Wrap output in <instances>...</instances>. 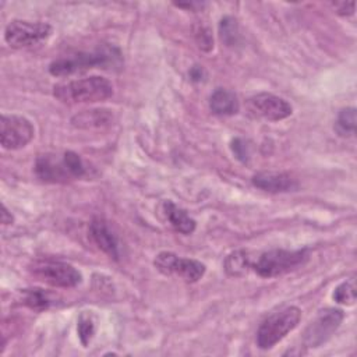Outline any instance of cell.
<instances>
[{
    "label": "cell",
    "mask_w": 357,
    "mask_h": 357,
    "mask_svg": "<svg viewBox=\"0 0 357 357\" xmlns=\"http://www.w3.org/2000/svg\"><path fill=\"white\" fill-rule=\"evenodd\" d=\"M53 95L67 105L102 102L113 95V85L105 77L92 75L56 84L53 86Z\"/></svg>",
    "instance_id": "6da1fadb"
},
{
    "label": "cell",
    "mask_w": 357,
    "mask_h": 357,
    "mask_svg": "<svg viewBox=\"0 0 357 357\" xmlns=\"http://www.w3.org/2000/svg\"><path fill=\"white\" fill-rule=\"evenodd\" d=\"M121 57L114 47H98L92 53H77L67 57H61L50 63L49 73L54 77H66L75 73H81L93 67L109 68L110 66H119Z\"/></svg>",
    "instance_id": "7a4b0ae2"
},
{
    "label": "cell",
    "mask_w": 357,
    "mask_h": 357,
    "mask_svg": "<svg viewBox=\"0 0 357 357\" xmlns=\"http://www.w3.org/2000/svg\"><path fill=\"white\" fill-rule=\"evenodd\" d=\"M301 311L297 307H286L271 314L259 325L257 332V344L259 349H271L290 333L300 322Z\"/></svg>",
    "instance_id": "3957f363"
},
{
    "label": "cell",
    "mask_w": 357,
    "mask_h": 357,
    "mask_svg": "<svg viewBox=\"0 0 357 357\" xmlns=\"http://www.w3.org/2000/svg\"><path fill=\"white\" fill-rule=\"evenodd\" d=\"M310 258L307 248L303 250H271L261 254L255 262H252V269L261 278H275L287 273L301 265H304Z\"/></svg>",
    "instance_id": "277c9868"
},
{
    "label": "cell",
    "mask_w": 357,
    "mask_h": 357,
    "mask_svg": "<svg viewBox=\"0 0 357 357\" xmlns=\"http://www.w3.org/2000/svg\"><path fill=\"white\" fill-rule=\"evenodd\" d=\"M31 272L39 280L53 287H75L82 280V275L77 268L67 262L53 259H42L33 262Z\"/></svg>",
    "instance_id": "5b68a950"
},
{
    "label": "cell",
    "mask_w": 357,
    "mask_h": 357,
    "mask_svg": "<svg viewBox=\"0 0 357 357\" xmlns=\"http://www.w3.org/2000/svg\"><path fill=\"white\" fill-rule=\"evenodd\" d=\"M52 33V26L46 22H31L13 20L4 31L6 42L15 49L28 47L47 39Z\"/></svg>",
    "instance_id": "8992f818"
},
{
    "label": "cell",
    "mask_w": 357,
    "mask_h": 357,
    "mask_svg": "<svg viewBox=\"0 0 357 357\" xmlns=\"http://www.w3.org/2000/svg\"><path fill=\"white\" fill-rule=\"evenodd\" d=\"M344 314L339 308L321 310L304 331V343L308 347H319L331 339L340 326Z\"/></svg>",
    "instance_id": "52a82bcc"
},
{
    "label": "cell",
    "mask_w": 357,
    "mask_h": 357,
    "mask_svg": "<svg viewBox=\"0 0 357 357\" xmlns=\"http://www.w3.org/2000/svg\"><path fill=\"white\" fill-rule=\"evenodd\" d=\"M158 271L165 275H176L185 282H198L205 273V265L197 259L183 258L173 252H159L153 261Z\"/></svg>",
    "instance_id": "ba28073f"
},
{
    "label": "cell",
    "mask_w": 357,
    "mask_h": 357,
    "mask_svg": "<svg viewBox=\"0 0 357 357\" xmlns=\"http://www.w3.org/2000/svg\"><path fill=\"white\" fill-rule=\"evenodd\" d=\"M32 123L18 114H3L0 121V141L4 149H21L33 138Z\"/></svg>",
    "instance_id": "9c48e42d"
},
{
    "label": "cell",
    "mask_w": 357,
    "mask_h": 357,
    "mask_svg": "<svg viewBox=\"0 0 357 357\" xmlns=\"http://www.w3.org/2000/svg\"><path fill=\"white\" fill-rule=\"evenodd\" d=\"M247 107L254 116L268 121H279L287 119L293 113V107L286 99L268 92H261L248 98Z\"/></svg>",
    "instance_id": "30bf717a"
},
{
    "label": "cell",
    "mask_w": 357,
    "mask_h": 357,
    "mask_svg": "<svg viewBox=\"0 0 357 357\" xmlns=\"http://www.w3.org/2000/svg\"><path fill=\"white\" fill-rule=\"evenodd\" d=\"M36 176L47 183H64L70 178H74L64 158L60 159L56 155L46 153L39 155L35 162Z\"/></svg>",
    "instance_id": "8fae6325"
},
{
    "label": "cell",
    "mask_w": 357,
    "mask_h": 357,
    "mask_svg": "<svg viewBox=\"0 0 357 357\" xmlns=\"http://www.w3.org/2000/svg\"><path fill=\"white\" fill-rule=\"evenodd\" d=\"M252 184L266 192H286L297 188L296 180L284 172H258L252 176Z\"/></svg>",
    "instance_id": "7c38bea8"
},
{
    "label": "cell",
    "mask_w": 357,
    "mask_h": 357,
    "mask_svg": "<svg viewBox=\"0 0 357 357\" xmlns=\"http://www.w3.org/2000/svg\"><path fill=\"white\" fill-rule=\"evenodd\" d=\"M89 236L93 240V243L98 245V248H100L110 258L119 259L120 251H119L117 237L105 220L93 219L92 223L89 225Z\"/></svg>",
    "instance_id": "4fadbf2b"
},
{
    "label": "cell",
    "mask_w": 357,
    "mask_h": 357,
    "mask_svg": "<svg viewBox=\"0 0 357 357\" xmlns=\"http://www.w3.org/2000/svg\"><path fill=\"white\" fill-rule=\"evenodd\" d=\"M113 121V113L109 109H91L82 110L71 117V126L79 130L103 128Z\"/></svg>",
    "instance_id": "5bb4252c"
},
{
    "label": "cell",
    "mask_w": 357,
    "mask_h": 357,
    "mask_svg": "<svg viewBox=\"0 0 357 357\" xmlns=\"http://www.w3.org/2000/svg\"><path fill=\"white\" fill-rule=\"evenodd\" d=\"M209 107L215 114L233 116L238 112L240 103L234 92L223 88H218L209 98Z\"/></svg>",
    "instance_id": "9a60e30c"
},
{
    "label": "cell",
    "mask_w": 357,
    "mask_h": 357,
    "mask_svg": "<svg viewBox=\"0 0 357 357\" xmlns=\"http://www.w3.org/2000/svg\"><path fill=\"white\" fill-rule=\"evenodd\" d=\"M163 212L170 225L177 230L178 233L183 234H191L195 230V220L180 206L173 204L172 201H165L163 202Z\"/></svg>",
    "instance_id": "2e32d148"
},
{
    "label": "cell",
    "mask_w": 357,
    "mask_h": 357,
    "mask_svg": "<svg viewBox=\"0 0 357 357\" xmlns=\"http://www.w3.org/2000/svg\"><path fill=\"white\" fill-rule=\"evenodd\" d=\"M251 266L252 262L244 250L233 251L225 259V271L230 276H243Z\"/></svg>",
    "instance_id": "e0dca14e"
},
{
    "label": "cell",
    "mask_w": 357,
    "mask_h": 357,
    "mask_svg": "<svg viewBox=\"0 0 357 357\" xmlns=\"http://www.w3.org/2000/svg\"><path fill=\"white\" fill-rule=\"evenodd\" d=\"M22 303L31 310L43 311L50 307L52 298L43 289H25L22 290Z\"/></svg>",
    "instance_id": "ac0fdd59"
},
{
    "label": "cell",
    "mask_w": 357,
    "mask_h": 357,
    "mask_svg": "<svg viewBox=\"0 0 357 357\" xmlns=\"http://www.w3.org/2000/svg\"><path fill=\"white\" fill-rule=\"evenodd\" d=\"M219 36L226 46H236L240 39L238 24L236 18L226 15L219 22Z\"/></svg>",
    "instance_id": "d6986e66"
},
{
    "label": "cell",
    "mask_w": 357,
    "mask_h": 357,
    "mask_svg": "<svg viewBox=\"0 0 357 357\" xmlns=\"http://www.w3.org/2000/svg\"><path fill=\"white\" fill-rule=\"evenodd\" d=\"M336 127L339 132L343 135L354 134L356 132V109L354 107L342 109L337 114Z\"/></svg>",
    "instance_id": "ffe728a7"
},
{
    "label": "cell",
    "mask_w": 357,
    "mask_h": 357,
    "mask_svg": "<svg viewBox=\"0 0 357 357\" xmlns=\"http://www.w3.org/2000/svg\"><path fill=\"white\" fill-rule=\"evenodd\" d=\"M95 318L92 317L91 312H82L78 318V336L79 340L84 346H88V343L91 342L93 333H95Z\"/></svg>",
    "instance_id": "44dd1931"
},
{
    "label": "cell",
    "mask_w": 357,
    "mask_h": 357,
    "mask_svg": "<svg viewBox=\"0 0 357 357\" xmlns=\"http://www.w3.org/2000/svg\"><path fill=\"white\" fill-rule=\"evenodd\" d=\"M333 300L339 304H346V305H351L356 301V286L353 280H347L340 283L333 294H332Z\"/></svg>",
    "instance_id": "7402d4cb"
},
{
    "label": "cell",
    "mask_w": 357,
    "mask_h": 357,
    "mask_svg": "<svg viewBox=\"0 0 357 357\" xmlns=\"http://www.w3.org/2000/svg\"><path fill=\"white\" fill-rule=\"evenodd\" d=\"M63 158L73 174L74 178H78V177H82L86 174V169H85V165L82 162V159L79 158V155H77L75 152L73 151H66L63 153Z\"/></svg>",
    "instance_id": "603a6c76"
},
{
    "label": "cell",
    "mask_w": 357,
    "mask_h": 357,
    "mask_svg": "<svg viewBox=\"0 0 357 357\" xmlns=\"http://www.w3.org/2000/svg\"><path fill=\"white\" fill-rule=\"evenodd\" d=\"M194 36H195V40H197L199 49H202L205 52H209L213 47L212 33H211V31L206 26L197 25L194 28Z\"/></svg>",
    "instance_id": "cb8c5ba5"
},
{
    "label": "cell",
    "mask_w": 357,
    "mask_h": 357,
    "mask_svg": "<svg viewBox=\"0 0 357 357\" xmlns=\"http://www.w3.org/2000/svg\"><path fill=\"white\" fill-rule=\"evenodd\" d=\"M230 148H231V152L234 153V156L240 162L245 163L248 160V158H250V148H248V144L243 138H234L231 141Z\"/></svg>",
    "instance_id": "d4e9b609"
},
{
    "label": "cell",
    "mask_w": 357,
    "mask_h": 357,
    "mask_svg": "<svg viewBox=\"0 0 357 357\" xmlns=\"http://www.w3.org/2000/svg\"><path fill=\"white\" fill-rule=\"evenodd\" d=\"M333 7L336 8V13L340 14V15H351V14H354V3L353 1H350V3H346V1L333 3Z\"/></svg>",
    "instance_id": "484cf974"
},
{
    "label": "cell",
    "mask_w": 357,
    "mask_h": 357,
    "mask_svg": "<svg viewBox=\"0 0 357 357\" xmlns=\"http://www.w3.org/2000/svg\"><path fill=\"white\" fill-rule=\"evenodd\" d=\"M190 77H191L192 81H201V79H204V77H205V71H204L202 67L194 66V67L190 70Z\"/></svg>",
    "instance_id": "4316f807"
},
{
    "label": "cell",
    "mask_w": 357,
    "mask_h": 357,
    "mask_svg": "<svg viewBox=\"0 0 357 357\" xmlns=\"http://www.w3.org/2000/svg\"><path fill=\"white\" fill-rule=\"evenodd\" d=\"M1 223L3 225L13 223V216H11V213L7 211V208L4 205H3V211H1Z\"/></svg>",
    "instance_id": "83f0119b"
}]
</instances>
